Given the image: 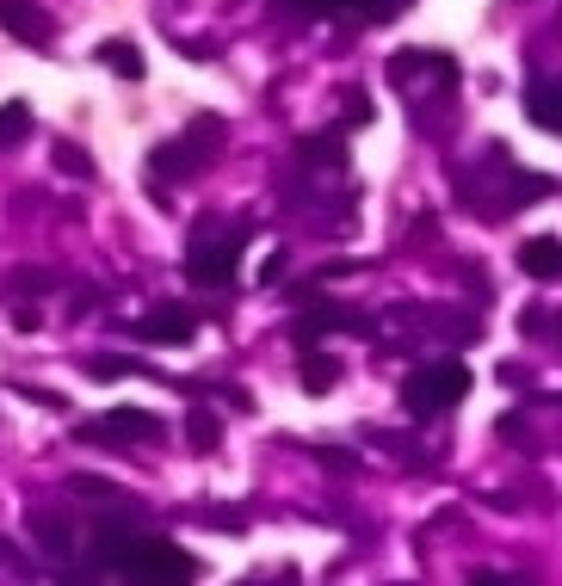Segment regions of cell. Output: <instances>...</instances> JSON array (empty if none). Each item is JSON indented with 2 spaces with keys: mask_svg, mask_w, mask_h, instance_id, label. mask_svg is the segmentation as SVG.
Listing matches in <instances>:
<instances>
[{
  "mask_svg": "<svg viewBox=\"0 0 562 586\" xmlns=\"http://www.w3.org/2000/svg\"><path fill=\"white\" fill-rule=\"evenodd\" d=\"M470 395V371L464 364H427V371H414L408 383H402V401H408V414H451L458 401Z\"/></svg>",
  "mask_w": 562,
  "mask_h": 586,
  "instance_id": "1",
  "label": "cell"
},
{
  "mask_svg": "<svg viewBox=\"0 0 562 586\" xmlns=\"http://www.w3.org/2000/svg\"><path fill=\"white\" fill-rule=\"evenodd\" d=\"M217 142H223V124L217 118H192L186 136H173L167 149H155V167L161 173H198V167L217 161Z\"/></svg>",
  "mask_w": 562,
  "mask_h": 586,
  "instance_id": "2",
  "label": "cell"
},
{
  "mask_svg": "<svg viewBox=\"0 0 562 586\" xmlns=\"http://www.w3.org/2000/svg\"><path fill=\"white\" fill-rule=\"evenodd\" d=\"M241 241H248V229H229L223 241H198V247L186 253V272L204 278V284H229L235 266H241Z\"/></svg>",
  "mask_w": 562,
  "mask_h": 586,
  "instance_id": "3",
  "label": "cell"
},
{
  "mask_svg": "<svg viewBox=\"0 0 562 586\" xmlns=\"http://www.w3.org/2000/svg\"><path fill=\"white\" fill-rule=\"evenodd\" d=\"M192 334H198V315L186 303H161V309H149L136 321V340L143 346H186Z\"/></svg>",
  "mask_w": 562,
  "mask_h": 586,
  "instance_id": "4",
  "label": "cell"
},
{
  "mask_svg": "<svg viewBox=\"0 0 562 586\" xmlns=\"http://www.w3.org/2000/svg\"><path fill=\"white\" fill-rule=\"evenodd\" d=\"M0 25H7L19 44H50L56 38V19L38 7V0H0Z\"/></svg>",
  "mask_w": 562,
  "mask_h": 586,
  "instance_id": "5",
  "label": "cell"
},
{
  "mask_svg": "<svg viewBox=\"0 0 562 586\" xmlns=\"http://www.w3.org/2000/svg\"><path fill=\"white\" fill-rule=\"evenodd\" d=\"M81 438H167V426L155 420V414H143V408H112L99 426H81Z\"/></svg>",
  "mask_w": 562,
  "mask_h": 586,
  "instance_id": "6",
  "label": "cell"
},
{
  "mask_svg": "<svg viewBox=\"0 0 562 586\" xmlns=\"http://www.w3.org/2000/svg\"><path fill=\"white\" fill-rule=\"evenodd\" d=\"M519 272L525 278H562V241L556 235H538L519 247Z\"/></svg>",
  "mask_w": 562,
  "mask_h": 586,
  "instance_id": "7",
  "label": "cell"
},
{
  "mask_svg": "<svg viewBox=\"0 0 562 586\" xmlns=\"http://www.w3.org/2000/svg\"><path fill=\"white\" fill-rule=\"evenodd\" d=\"M143 543H149V537H136V531H130V525H118V519H105V525H99V556L112 562V568H130Z\"/></svg>",
  "mask_w": 562,
  "mask_h": 586,
  "instance_id": "8",
  "label": "cell"
},
{
  "mask_svg": "<svg viewBox=\"0 0 562 586\" xmlns=\"http://www.w3.org/2000/svg\"><path fill=\"white\" fill-rule=\"evenodd\" d=\"M130 574H192V556H180L173 543H143L136 562H130Z\"/></svg>",
  "mask_w": 562,
  "mask_h": 586,
  "instance_id": "9",
  "label": "cell"
},
{
  "mask_svg": "<svg viewBox=\"0 0 562 586\" xmlns=\"http://www.w3.org/2000/svg\"><path fill=\"white\" fill-rule=\"evenodd\" d=\"M31 537H38L50 556H68V549H75V525H68L62 512H31Z\"/></svg>",
  "mask_w": 562,
  "mask_h": 586,
  "instance_id": "10",
  "label": "cell"
},
{
  "mask_svg": "<svg viewBox=\"0 0 562 586\" xmlns=\"http://www.w3.org/2000/svg\"><path fill=\"white\" fill-rule=\"evenodd\" d=\"M334 383H340V358L303 346V389H309V395H322V389H334Z\"/></svg>",
  "mask_w": 562,
  "mask_h": 586,
  "instance_id": "11",
  "label": "cell"
},
{
  "mask_svg": "<svg viewBox=\"0 0 562 586\" xmlns=\"http://www.w3.org/2000/svg\"><path fill=\"white\" fill-rule=\"evenodd\" d=\"M525 112L538 124H550V130H562V81H538L532 99H525Z\"/></svg>",
  "mask_w": 562,
  "mask_h": 586,
  "instance_id": "12",
  "label": "cell"
},
{
  "mask_svg": "<svg viewBox=\"0 0 562 586\" xmlns=\"http://www.w3.org/2000/svg\"><path fill=\"white\" fill-rule=\"evenodd\" d=\"M99 62L112 68V75H124V81H143V56H136V44H124V38L99 44Z\"/></svg>",
  "mask_w": 562,
  "mask_h": 586,
  "instance_id": "13",
  "label": "cell"
},
{
  "mask_svg": "<svg viewBox=\"0 0 562 586\" xmlns=\"http://www.w3.org/2000/svg\"><path fill=\"white\" fill-rule=\"evenodd\" d=\"M31 136V105L25 99H7L0 105V149H13V142Z\"/></svg>",
  "mask_w": 562,
  "mask_h": 586,
  "instance_id": "14",
  "label": "cell"
},
{
  "mask_svg": "<svg viewBox=\"0 0 562 586\" xmlns=\"http://www.w3.org/2000/svg\"><path fill=\"white\" fill-rule=\"evenodd\" d=\"M149 364L143 358H124V352H99L93 358V377H143Z\"/></svg>",
  "mask_w": 562,
  "mask_h": 586,
  "instance_id": "15",
  "label": "cell"
},
{
  "mask_svg": "<svg viewBox=\"0 0 562 586\" xmlns=\"http://www.w3.org/2000/svg\"><path fill=\"white\" fill-rule=\"evenodd\" d=\"M186 438H192V451H217V414L192 408V414H186Z\"/></svg>",
  "mask_w": 562,
  "mask_h": 586,
  "instance_id": "16",
  "label": "cell"
},
{
  "mask_svg": "<svg viewBox=\"0 0 562 586\" xmlns=\"http://www.w3.org/2000/svg\"><path fill=\"white\" fill-rule=\"evenodd\" d=\"M50 161H56V173H68V179H93V161L75 149V142H56V149H50Z\"/></svg>",
  "mask_w": 562,
  "mask_h": 586,
  "instance_id": "17",
  "label": "cell"
},
{
  "mask_svg": "<svg viewBox=\"0 0 562 586\" xmlns=\"http://www.w3.org/2000/svg\"><path fill=\"white\" fill-rule=\"evenodd\" d=\"M303 155H309V161H340V136H309Z\"/></svg>",
  "mask_w": 562,
  "mask_h": 586,
  "instance_id": "18",
  "label": "cell"
},
{
  "mask_svg": "<svg viewBox=\"0 0 562 586\" xmlns=\"http://www.w3.org/2000/svg\"><path fill=\"white\" fill-rule=\"evenodd\" d=\"M75 494H87V500H112L118 488L105 482V475H81V482H75Z\"/></svg>",
  "mask_w": 562,
  "mask_h": 586,
  "instance_id": "19",
  "label": "cell"
},
{
  "mask_svg": "<svg viewBox=\"0 0 562 586\" xmlns=\"http://www.w3.org/2000/svg\"><path fill=\"white\" fill-rule=\"evenodd\" d=\"M25 401H38V408H50V414H62V408H68V401H62V395H56V389H31V395H25Z\"/></svg>",
  "mask_w": 562,
  "mask_h": 586,
  "instance_id": "20",
  "label": "cell"
},
{
  "mask_svg": "<svg viewBox=\"0 0 562 586\" xmlns=\"http://www.w3.org/2000/svg\"><path fill=\"white\" fill-rule=\"evenodd\" d=\"M346 118H353V124H365V118H371V105H365V93H346Z\"/></svg>",
  "mask_w": 562,
  "mask_h": 586,
  "instance_id": "21",
  "label": "cell"
},
{
  "mask_svg": "<svg viewBox=\"0 0 562 586\" xmlns=\"http://www.w3.org/2000/svg\"><path fill=\"white\" fill-rule=\"evenodd\" d=\"M519 327H525V334H544L550 315H544V309H525V315H519Z\"/></svg>",
  "mask_w": 562,
  "mask_h": 586,
  "instance_id": "22",
  "label": "cell"
}]
</instances>
